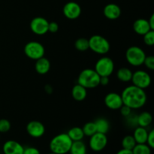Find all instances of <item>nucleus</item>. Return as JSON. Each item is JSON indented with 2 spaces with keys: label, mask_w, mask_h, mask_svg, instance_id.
<instances>
[{
  "label": "nucleus",
  "mask_w": 154,
  "mask_h": 154,
  "mask_svg": "<svg viewBox=\"0 0 154 154\" xmlns=\"http://www.w3.org/2000/svg\"><path fill=\"white\" fill-rule=\"evenodd\" d=\"M23 154H41L38 148L34 147H28L24 148Z\"/></svg>",
  "instance_id": "nucleus-35"
},
{
  "label": "nucleus",
  "mask_w": 154,
  "mask_h": 154,
  "mask_svg": "<svg viewBox=\"0 0 154 154\" xmlns=\"http://www.w3.org/2000/svg\"><path fill=\"white\" fill-rule=\"evenodd\" d=\"M26 132L32 138H39L45 135V126L42 122L32 120L26 125Z\"/></svg>",
  "instance_id": "nucleus-12"
},
{
  "label": "nucleus",
  "mask_w": 154,
  "mask_h": 154,
  "mask_svg": "<svg viewBox=\"0 0 154 154\" xmlns=\"http://www.w3.org/2000/svg\"><path fill=\"white\" fill-rule=\"evenodd\" d=\"M94 69L100 77H109L114 72V63L110 57H103L96 62Z\"/></svg>",
  "instance_id": "nucleus-7"
},
{
  "label": "nucleus",
  "mask_w": 154,
  "mask_h": 154,
  "mask_svg": "<svg viewBox=\"0 0 154 154\" xmlns=\"http://www.w3.org/2000/svg\"><path fill=\"white\" fill-rule=\"evenodd\" d=\"M67 135H69V138L72 139V141H82L84 138V134L83 132L82 128L78 127V126H75L72 127L68 131Z\"/></svg>",
  "instance_id": "nucleus-21"
},
{
  "label": "nucleus",
  "mask_w": 154,
  "mask_h": 154,
  "mask_svg": "<svg viewBox=\"0 0 154 154\" xmlns=\"http://www.w3.org/2000/svg\"><path fill=\"white\" fill-rule=\"evenodd\" d=\"M133 30L136 34L139 35H144V34L152 30L149 25L148 20L143 18H139L136 20L133 23Z\"/></svg>",
  "instance_id": "nucleus-16"
},
{
  "label": "nucleus",
  "mask_w": 154,
  "mask_h": 154,
  "mask_svg": "<svg viewBox=\"0 0 154 154\" xmlns=\"http://www.w3.org/2000/svg\"><path fill=\"white\" fill-rule=\"evenodd\" d=\"M116 154H133L132 151L130 150H126V149L122 148L121 150H119Z\"/></svg>",
  "instance_id": "nucleus-38"
},
{
  "label": "nucleus",
  "mask_w": 154,
  "mask_h": 154,
  "mask_svg": "<svg viewBox=\"0 0 154 154\" xmlns=\"http://www.w3.org/2000/svg\"><path fill=\"white\" fill-rule=\"evenodd\" d=\"M35 69L39 75H45L51 69V63L46 57H43L38 60H35Z\"/></svg>",
  "instance_id": "nucleus-17"
},
{
  "label": "nucleus",
  "mask_w": 154,
  "mask_h": 154,
  "mask_svg": "<svg viewBox=\"0 0 154 154\" xmlns=\"http://www.w3.org/2000/svg\"><path fill=\"white\" fill-rule=\"evenodd\" d=\"M111 48L109 42L100 35H93L89 38V49L99 55L108 54Z\"/></svg>",
  "instance_id": "nucleus-4"
},
{
  "label": "nucleus",
  "mask_w": 154,
  "mask_h": 154,
  "mask_svg": "<svg viewBox=\"0 0 154 154\" xmlns=\"http://www.w3.org/2000/svg\"><path fill=\"white\" fill-rule=\"evenodd\" d=\"M109 84V77H100V84L102 86H106Z\"/></svg>",
  "instance_id": "nucleus-36"
},
{
  "label": "nucleus",
  "mask_w": 154,
  "mask_h": 154,
  "mask_svg": "<svg viewBox=\"0 0 154 154\" xmlns=\"http://www.w3.org/2000/svg\"><path fill=\"white\" fill-rule=\"evenodd\" d=\"M105 105L111 110H119L123 105L121 95L117 93H109L104 99Z\"/></svg>",
  "instance_id": "nucleus-13"
},
{
  "label": "nucleus",
  "mask_w": 154,
  "mask_h": 154,
  "mask_svg": "<svg viewBox=\"0 0 154 154\" xmlns=\"http://www.w3.org/2000/svg\"><path fill=\"white\" fill-rule=\"evenodd\" d=\"M48 20L43 17H35L30 22V29L37 35H43L48 32Z\"/></svg>",
  "instance_id": "nucleus-10"
},
{
  "label": "nucleus",
  "mask_w": 154,
  "mask_h": 154,
  "mask_svg": "<svg viewBox=\"0 0 154 154\" xmlns=\"http://www.w3.org/2000/svg\"><path fill=\"white\" fill-rule=\"evenodd\" d=\"M145 52L141 48L138 46L129 47L126 52V59L128 63L134 67L142 66L145 60Z\"/></svg>",
  "instance_id": "nucleus-5"
},
{
  "label": "nucleus",
  "mask_w": 154,
  "mask_h": 154,
  "mask_svg": "<svg viewBox=\"0 0 154 154\" xmlns=\"http://www.w3.org/2000/svg\"><path fill=\"white\" fill-rule=\"evenodd\" d=\"M131 81L132 84L139 88L145 90L151 84V77L150 74L144 70H138L132 73Z\"/></svg>",
  "instance_id": "nucleus-8"
},
{
  "label": "nucleus",
  "mask_w": 154,
  "mask_h": 154,
  "mask_svg": "<svg viewBox=\"0 0 154 154\" xmlns=\"http://www.w3.org/2000/svg\"><path fill=\"white\" fill-rule=\"evenodd\" d=\"M132 73L133 72L130 69H128V68H120V69H118L117 72V77L122 82H129L132 80Z\"/></svg>",
  "instance_id": "nucleus-24"
},
{
  "label": "nucleus",
  "mask_w": 154,
  "mask_h": 154,
  "mask_svg": "<svg viewBox=\"0 0 154 154\" xmlns=\"http://www.w3.org/2000/svg\"><path fill=\"white\" fill-rule=\"evenodd\" d=\"M75 48L81 52L87 51L89 49V39L86 38H79L75 41Z\"/></svg>",
  "instance_id": "nucleus-27"
},
{
  "label": "nucleus",
  "mask_w": 154,
  "mask_h": 154,
  "mask_svg": "<svg viewBox=\"0 0 154 154\" xmlns=\"http://www.w3.org/2000/svg\"><path fill=\"white\" fill-rule=\"evenodd\" d=\"M48 154H57V153H53V152H51V153H48Z\"/></svg>",
  "instance_id": "nucleus-39"
},
{
  "label": "nucleus",
  "mask_w": 154,
  "mask_h": 154,
  "mask_svg": "<svg viewBox=\"0 0 154 154\" xmlns=\"http://www.w3.org/2000/svg\"><path fill=\"white\" fill-rule=\"evenodd\" d=\"M146 144L149 146L151 149L154 148V130L151 129L150 132H148V135H147V142Z\"/></svg>",
  "instance_id": "nucleus-32"
},
{
  "label": "nucleus",
  "mask_w": 154,
  "mask_h": 154,
  "mask_svg": "<svg viewBox=\"0 0 154 154\" xmlns=\"http://www.w3.org/2000/svg\"><path fill=\"white\" fill-rule=\"evenodd\" d=\"M94 123L95 125H96V132H100V133L102 134L108 133L110 129V124L107 119L100 117V118H98Z\"/></svg>",
  "instance_id": "nucleus-22"
},
{
  "label": "nucleus",
  "mask_w": 154,
  "mask_h": 154,
  "mask_svg": "<svg viewBox=\"0 0 154 154\" xmlns=\"http://www.w3.org/2000/svg\"><path fill=\"white\" fill-rule=\"evenodd\" d=\"M123 103L132 110L140 109L147 102V95L143 89L135 85L126 87L123 90L121 94Z\"/></svg>",
  "instance_id": "nucleus-1"
},
{
  "label": "nucleus",
  "mask_w": 154,
  "mask_h": 154,
  "mask_svg": "<svg viewBox=\"0 0 154 154\" xmlns=\"http://www.w3.org/2000/svg\"><path fill=\"white\" fill-rule=\"evenodd\" d=\"M108 137L106 134L96 132L90 137L89 146L90 148L94 152H100L106 147L108 144Z\"/></svg>",
  "instance_id": "nucleus-9"
},
{
  "label": "nucleus",
  "mask_w": 154,
  "mask_h": 154,
  "mask_svg": "<svg viewBox=\"0 0 154 154\" xmlns=\"http://www.w3.org/2000/svg\"><path fill=\"white\" fill-rule=\"evenodd\" d=\"M72 96L75 101L82 102L87 98V89H86L85 87L80 85V84H77L72 88Z\"/></svg>",
  "instance_id": "nucleus-19"
},
{
  "label": "nucleus",
  "mask_w": 154,
  "mask_h": 154,
  "mask_svg": "<svg viewBox=\"0 0 154 154\" xmlns=\"http://www.w3.org/2000/svg\"><path fill=\"white\" fill-rule=\"evenodd\" d=\"M121 145L123 149L132 150L134 148V147L136 145V141H135V138H133L132 135H128L123 138L121 141Z\"/></svg>",
  "instance_id": "nucleus-25"
},
{
  "label": "nucleus",
  "mask_w": 154,
  "mask_h": 154,
  "mask_svg": "<svg viewBox=\"0 0 154 154\" xmlns=\"http://www.w3.org/2000/svg\"><path fill=\"white\" fill-rule=\"evenodd\" d=\"M144 42L147 46H153L154 45V30H150L143 35Z\"/></svg>",
  "instance_id": "nucleus-29"
},
{
  "label": "nucleus",
  "mask_w": 154,
  "mask_h": 154,
  "mask_svg": "<svg viewBox=\"0 0 154 154\" xmlns=\"http://www.w3.org/2000/svg\"><path fill=\"white\" fill-rule=\"evenodd\" d=\"M23 146L14 140H8L5 141L2 147L4 154H23Z\"/></svg>",
  "instance_id": "nucleus-14"
},
{
  "label": "nucleus",
  "mask_w": 154,
  "mask_h": 154,
  "mask_svg": "<svg viewBox=\"0 0 154 154\" xmlns=\"http://www.w3.org/2000/svg\"><path fill=\"white\" fill-rule=\"evenodd\" d=\"M104 16L108 20H114L118 19L121 15V9L120 6L114 3H110V4L106 5L103 9Z\"/></svg>",
  "instance_id": "nucleus-15"
},
{
  "label": "nucleus",
  "mask_w": 154,
  "mask_h": 154,
  "mask_svg": "<svg viewBox=\"0 0 154 154\" xmlns=\"http://www.w3.org/2000/svg\"><path fill=\"white\" fill-rule=\"evenodd\" d=\"M72 142L67 133L58 134L50 141V150L57 154H67L69 153Z\"/></svg>",
  "instance_id": "nucleus-2"
},
{
  "label": "nucleus",
  "mask_w": 154,
  "mask_h": 154,
  "mask_svg": "<svg viewBox=\"0 0 154 154\" xmlns=\"http://www.w3.org/2000/svg\"><path fill=\"white\" fill-rule=\"evenodd\" d=\"M119 110L120 111V114H121V115L123 116L124 117H128V116L130 115V114H132V110L130 108H129V107L124 105H123Z\"/></svg>",
  "instance_id": "nucleus-33"
},
{
  "label": "nucleus",
  "mask_w": 154,
  "mask_h": 154,
  "mask_svg": "<svg viewBox=\"0 0 154 154\" xmlns=\"http://www.w3.org/2000/svg\"><path fill=\"white\" fill-rule=\"evenodd\" d=\"M147 135H148V131L147 128L138 126L134 130L132 136L135 138L136 144H146Z\"/></svg>",
  "instance_id": "nucleus-18"
},
{
  "label": "nucleus",
  "mask_w": 154,
  "mask_h": 154,
  "mask_svg": "<svg viewBox=\"0 0 154 154\" xmlns=\"http://www.w3.org/2000/svg\"><path fill=\"white\" fill-rule=\"evenodd\" d=\"M153 121V117L148 111H143L137 116V124L138 126L147 128L150 126Z\"/></svg>",
  "instance_id": "nucleus-20"
},
{
  "label": "nucleus",
  "mask_w": 154,
  "mask_h": 154,
  "mask_svg": "<svg viewBox=\"0 0 154 154\" xmlns=\"http://www.w3.org/2000/svg\"><path fill=\"white\" fill-rule=\"evenodd\" d=\"M148 20V23H149V25H150V29H151L152 30H154V14L151 15V17H150V19L147 20Z\"/></svg>",
  "instance_id": "nucleus-37"
},
{
  "label": "nucleus",
  "mask_w": 154,
  "mask_h": 154,
  "mask_svg": "<svg viewBox=\"0 0 154 154\" xmlns=\"http://www.w3.org/2000/svg\"><path fill=\"white\" fill-rule=\"evenodd\" d=\"M78 84L86 89H93L100 85V76L93 69L81 71L78 78Z\"/></svg>",
  "instance_id": "nucleus-3"
},
{
  "label": "nucleus",
  "mask_w": 154,
  "mask_h": 154,
  "mask_svg": "<svg viewBox=\"0 0 154 154\" xmlns=\"http://www.w3.org/2000/svg\"><path fill=\"white\" fill-rule=\"evenodd\" d=\"M11 124L7 119H0V133H5L11 129Z\"/></svg>",
  "instance_id": "nucleus-30"
},
{
  "label": "nucleus",
  "mask_w": 154,
  "mask_h": 154,
  "mask_svg": "<svg viewBox=\"0 0 154 154\" xmlns=\"http://www.w3.org/2000/svg\"><path fill=\"white\" fill-rule=\"evenodd\" d=\"M87 146L82 141H73L69 150L70 154H87Z\"/></svg>",
  "instance_id": "nucleus-23"
},
{
  "label": "nucleus",
  "mask_w": 154,
  "mask_h": 154,
  "mask_svg": "<svg viewBox=\"0 0 154 154\" xmlns=\"http://www.w3.org/2000/svg\"><path fill=\"white\" fill-rule=\"evenodd\" d=\"M81 8L78 3L75 2H69L64 5L63 12L67 19L76 20L81 16Z\"/></svg>",
  "instance_id": "nucleus-11"
},
{
  "label": "nucleus",
  "mask_w": 154,
  "mask_h": 154,
  "mask_svg": "<svg viewBox=\"0 0 154 154\" xmlns=\"http://www.w3.org/2000/svg\"><path fill=\"white\" fill-rule=\"evenodd\" d=\"M59 30V25L57 22H49L48 23V32L51 33H55L58 32Z\"/></svg>",
  "instance_id": "nucleus-34"
},
{
  "label": "nucleus",
  "mask_w": 154,
  "mask_h": 154,
  "mask_svg": "<svg viewBox=\"0 0 154 154\" xmlns=\"http://www.w3.org/2000/svg\"><path fill=\"white\" fill-rule=\"evenodd\" d=\"M143 65L145 66L147 69L150 71H153L154 69V57L153 56H148L145 57Z\"/></svg>",
  "instance_id": "nucleus-31"
},
{
  "label": "nucleus",
  "mask_w": 154,
  "mask_h": 154,
  "mask_svg": "<svg viewBox=\"0 0 154 154\" xmlns=\"http://www.w3.org/2000/svg\"><path fill=\"white\" fill-rule=\"evenodd\" d=\"M83 132L85 136L90 137L95 134L96 132V125H95L94 122H88V123H85L82 128Z\"/></svg>",
  "instance_id": "nucleus-28"
},
{
  "label": "nucleus",
  "mask_w": 154,
  "mask_h": 154,
  "mask_svg": "<svg viewBox=\"0 0 154 154\" xmlns=\"http://www.w3.org/2000/svg\"><path fill=\"white\" fill-rule=\"evenodd\" d=\"M45 49L42 43L36 41L28 42L24 47V54L28 58L37 60L45 56Z\"/></svg>",
  "instance_id": "nucleus-6"
},
{
  "label": "nucleus",
  "mask_w": 154,
  "mask_h": 154,
  "mask_svg": "<svg viewBox=\"0 0 154 154\" xmlns=\"http://www.w3.org/2000/svg\"><path fill=\"white\" fill-rule=\"evenodd\" d=\"M132 151L133 154H151L152 149L147 144H136Z\"/></svg>",
  "instance_id": "nucleus-26"
}]
</instances>
